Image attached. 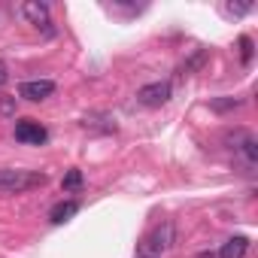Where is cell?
<instances>
[{"instance_id": "obj_1", "label": "cell", "mask_w": 258, "mask_h": 258, "mask_svg": "<svg viewBox=\"0 0 258 258\" xmlns=\"http://www.w3.org/2000/svg\"><path fill=\"white\" fill-rule=\"evenodd\" d=\"M173 243H176V228H173V222H161V225H155L152 231H146V234L140 237L134 255H137V258H161Z\"/></svg>"}, {"instance_id": "obj_2", "label": "cell", "mask_w": 258, "mask_h": 258, "mask_svg": "<svg viewBox=\"0 0 258 258\" xmlns=\"http://www.w3.org/2000/svg\"><path fill=\"white\" fill-rule=\"evenodd\" d=\"M49 176L40 170H19V167H0V195H22L31 188L46 185Z\"/></svg>"}, {"instance_id": "obj_3", "label": "cell", "mask_w": 258, "mask_h": 258, "mask_svg": "<svg viewBox=\"0 0 258 258\" xmlns=\"http://www.w3.org/2000/svg\"><path fill=\"white\" fill-rule=\"evenodd\" d=\"M225 140H228L231 149L246 161V167H255V164H258V143H255V137H252L249 131H243V127H240V131L228 134Z\"/></svg>"}, {"instance_id": "obj_4", "label": "cell", "mask_w": 258, "mask_h": 258, "mask_svg": "<svg viewBox=\"0 0 258 258\" xmlns=\"http://www.w3.org/2000/svg\"><path fill=\"white\" fill-rule=\"evenodd\" d=\"M16 140L25 143V146H43L49 140V131H46L40 121H34V118H22L16 124Z\"/></svg>"}, {"instance_id": "obj_5", "label": "cell", "mask_w": 258, "mask_h": 258, "mask_svg": "<svg viewBox=\"0 0 258 258\" xmlns=\"http://www.w3.org/2000/svg\"><path fill=\"white\" fill-rule=\"evenodd\" d=\"M170 100V82H149L137 91V103L143 106H164Z\"/></svg>"}, {"instance_id": "obj_6", "label": "cell", "mask_w": 258, "mask_h": 258, "mask_svg": "<svg viewBox=\"0 0 258 258\" xmlns=\"http://www.w3.org/2000/svg\"><path fill=\"white\" fill-rule=\"evenodd\" d=\"M52 94H55V82L52 79H28V82L19 85V97L34 100V103H40V100H46Z\"/></svg>"}, {"instance_id": "obj_7", "label": "cell", "mask_w": 258, "mask_h": 258, "mask_svg": "<svg viewBox=\"0 0 258 258\" xmlns=\"http://www.w3.org/2000/svg\"><path fill=\"white\" fill-rule=\"evenodd\" d=\"M22 16L37 25V28H46V34H52V22H49V4H43V0H28V4H22Z\"/></svg>"}, {"instance_id": "obj_8", "label": "cell", "mask_w": 258, "mask_h": 258, "mask_svg": "<svg viewBox=\"0 0 258 258\" xmlns=\"http://www.w3.org/2000/svg\"><path fill=\"white\" fill-rule=\"evenodd\" d=\"M246 249H249V240L246 237H231V240H225L222 243V249H219V255L216 258H243L246 255Z\"/></svg>"}, {"instance_id": "obj_9", "label": "cell", "mask_w": 258, "mask_h": 258, "mask_svg": "<svg viewBox=\"0 0 258 258\" xmlns=\"http://www.w3.org/2000/svg\"><path fill=\"white\" fill-rule=\"evenodd\" d=\"M76 213H79V204H76V201H61V204H55V207H52L49 219H52L55 225H61V222H67L70 216H76Z\"/></svg>"}, {"instance_id": "obj_10", "label": "cell", "mask_w": 258, "mask_h": 258, "mask_svg": "<svg viewBox=\"0 0 258 258\" xmlns=\"http://www.w3.org/2000/svg\"><path fill=\"white\" fill-rule=\"evenodd\" d=\"M210 106L216 112H234L237 106H243V100H237V97H216V100H210Z\"/></svg>"}, {"instance_id": "obj_11", "label": "cell", "mask_w": 258, "mask_h": 258, "mask_svg": "<svg viewBox=\"0 0 258 258\" xmlns=\"http://www.w3.org/2000/svg\"><path fill=\"white\" fill-rule=\"evenodd\" d=\"M82 185V173L79 170H67V176H64V191H76Z\"/></svg>"}, {"instance_id": "obj_12", "label": "cell", "mask_w": 258, "mask_h": 258, "mask_svg": "<svg viewBox=\"0 0 258 258\" xmlns=\"http://www.w3.org/2000/svg\"><path fill=\"white\" fill-rule=\"evenodd\" d=\"M237 46H240V58H243V64H252V40H249V37H240Z\"/></svg>"}, {"instance_id": "obj_13", "label": "cell", "mask_w": 258, "mask_h": 258, "mask_svg": "<svg viewBox=\"0 0 258 258\" xmlns=\"http://www.w3.org/2000/svg\"><path fill=\"white\" fill-rule=\"evenodd\" d=\"M252 10V4H225V13L228 16H246Z\"/></svg>"}, {"instance_id": "obj_14", "label": "cell", "mask_w": 258, "mask_h": 258, "mask_svg": "<svg viewBox=\"0 0 258 258\" xmlns=\"http://www.w3.org/2000/svg\"><path fill=\"white\" fill-rule=\"evenodd\" d=\"M4 82H7V64L0 61V85H4Z\"/></svg>"}, {"instance_id": "obj_15", "label": "cell", "mask_w": 258, "mask_h": 258, "mask_svg": "<svg viewBox=\"0 0 258 258\" xmlns=\"http://www.w3.org/2000/svg\"><path fill=\"white\" fill-rule=\"evenodd\" d=\"M198 258H216V255H213V252H201Z\"/></svg>"}]
</instances>
